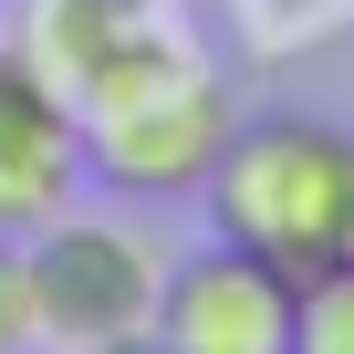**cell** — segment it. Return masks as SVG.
Listing matches in <instances>:
<instances>
[{"label": "cell", "mask_w": 354, "mask_h": 354, "mask_svg": "<svg viewBox=\"0 0 354 354\" xmlns=\"http://www.w3.org/2000/svg\"><path fill=\"white\" fill-rule=\"evenodd\" d=\"M198 198L219 240L281 261L292 281L354 261V136L323 115H240Z\"/></svg>", "instance_id": "6da1fadb"}, {"label": "cell", "mask_w": 354, "mask_h": 354, "mask_svg": "<svg viewBox=\"0 0 354 354\" xmlns=\"http://www.w3.org/2000/svg\"><path fill=\"white\" fill-rule=\"evenodd\" d=\"M230 125H240L230 84H219L209 63H188V73H167V84H146V94L84 115V177L136 188V198H188V188H209Z\"/></svg>", "instance_id": "7a4b0ae2"}, {"label": "cell", "mask_w": 354, "mask_h": 354, "mask_svg": "<svg viewBox=\"0 0 354 354\" xmlns=\"http://www.w3.org/2000/svg\"><path fill=\"white\" fill-rule=\"evenodd\" d=\"M21 271H32L42 344H73V354L104 344V333H146L156 323V281H167V261L125 219H84V209L42 219L32 250H21Z\"/></svg>", "instance_id": "3957f363"}, {"label": "cell", "mask_w": 354, "mask_h": 354, "mask_svg": "<svg viewBox=\"0 0 354 354\" xmlns=\"http://www.w3.org/2000/svg\"><path fill=\"white\" fill-rule=\"evenodd\" d=\"M21 53L63 84L73 115L125 104V94H146V84H167V73L198 63L188 21H177V0H42Z\"/></svg>", "instance_id": "277c9868"}, {"label": "cell", "mask_w": 354, "mask_h": 354, "mask_svg": "<svg viewBox=\"0 0 354 354\" xmlns=\"http://www.w3.org/2000/svg\"><path fill=\"white\" fill-rule=\"evenodd\" d=\"M146 333L167 354H292V271L240 240H209L198 261H177L156 281Z\"/></svg>", "instance_id": "5b68a950"}, {"label": "cell", "mask_w": 354, "mask_h": 354, "mask_svg": "<svg viewBox=\"0 0 354 354\" xmlns=\"http://www.w3.org/2000/svg\"><path fill=\"white\" fill-rule=\"evenodd\" d=\"M73 188H84V115L21 42H0V240L63 219Z\"/></svg>", "instance_id": "8992f818"}, {"label": "cell", "mask_w": 354, "mask_h": 354, "mask_svg": "<svg viewBox=\"0 0 354 354\" xmlns=\"http://www.w3.org/2000/svg\"><path fill=\"white\" fill-rule=\"evenodd\" d=\"M292 354H354V261L292 281Z\"/></svg>", "instance_id": "52a82bcc"}, {"label": "cell", "mask_w": 354, "mask_h": 354, "mask_svg": "<svg viewBox=\"0 0 354 354\" xmlns=\"http://www.w3.org/2000/svg\"><path fill=\"white\" fill-rule=\"evenodd\" d=\"M42 344V313H32V271H21V250L0 240V354H32Z\"/></svg>", "instance_id": "ba28073f"}]
</instances>
